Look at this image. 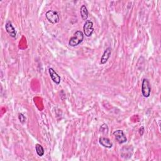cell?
I'll use <instances>...</instances> for the list:
<instances>
[{"mask_svg": "<svg viewBox=\"0 0 161 161\" xmlns=\"http://www.w3.org/2000/svg\"><path fill=\"white\" fill-rule=\"evenodd\" d=\"M49 72L51 76V77L53 81L57 84L59 85L60 83V76L55 71V70L52 68H49Z\"/></svg>", "mask_w": 161, "mask_h": 161, "instance_id": "obj_7", "label": "cell"}, {"mask_svg": "<svg viewBox=\"0 0 161 161\" xmlns=\"http://www.w3.org/2000/svg\"><path fill=\"white\" fill-rule=\"evenodd\" d=\"M19 119H20V122L22 123H23L25 122V120H26L25 117L23 114H19Z\"/></svg>", "mask_w": 161, "mask_h": 161, "instance_id": "obj_13", "label": "cell"}, {"mask_svg": "<svg viewBox=\"0 0 161 161\" xmlns=\"http://www.w3.org/2000/svg\"><path fill=\"white\" fill-rule=\"evenodd\" d=\"M151 93V86L147 79H143L142 83V93L145 98H149Z\"/></svg>", "mask_w": 161, "mask_h": 161, "instance_id": "obj_2", "label": "cell"}, {"mask_svg": "<svg viewBox=\"0 0 161 161\" xmlns=\"http://www.w3.org/2000/svg\"><path fill=\"white\" fill-rule=\"evenodd\" d=\"M45 17L48 21L53 24L58 23L60 20L59 15L58 13L56 11H53V10L48 11L46 13Z\"/></svg>", "mask_w": 161, "mask_h": 161, "instance_id": "obj_3", "label": "cell"}, {"mask_svg": "<svg viewBox=\"0 0 161 161\" xmlns=\"http://www.w3.org/2000/svg\"><path fill=\"white\" fill-rule=\"evenodd\" d=\"M114 135L115 136V138L116 140L120 144L124 143L126 142L127 139L126 137L124 134V132L122 130H117L114 132Z\"/></svg>", "mask_w": 161, "mask_h": 161, "instance_id": "obj_5", "label": "cell"}, {"mask_svg": "<svg viewBox=\"0 0 161 161\" xmlns=\"http://www.w3.org/2000/svg\"><path fill=\"white\" fill-rule=\"evenodd\" d=\"M83 31L85 35L89 37H91L94 31V28H93V23L91 20H86L84 27H83Z\"/></svg>", "mask_w": 161, "mask_h": 161, "instance_id": "obj_4", "label": "cell"}, {"mask_svg": "<svg viewBox=\"0 0 161 161\" xmlns=\"http://www.w3.org/2000/svg\"><path fill=\"white\" fill-rule=\"evenodd\" d=\"M84 40V34L83 31L77 30L74 34V36L72 37L69 42V45L71 47H76L79 45Z\"/></svg>", "mask_w": 161, "mask_h": 161, "instance_id": "obj_1", "label": "cell"}, {"mask_svg": "<svg viewBox=\"0 0 161 161\" xmlns=\"http://www.w3.org/2000/svg\"><path fill=\"white\" fill-rule=\"evenodd\" d=\"M111 54V49L110 47H108L107 49L105 51L101 58V64H105L106 63L109 58L110 57Z\"/></svg>", "mask_w": 161, "mask_h": 161, "instance_id": "obj_9", "label": "cell"}, {"mask_svg": "<svg viewBox=\"0 0 161 161\" xmlns=\"http://www.w3.org/2000/svg\"><path fill=\"white\" fill-rule=\"evenodd\" d=\"M35 150L39 156L42 157L44 155V149L43 147L40 144H37L35 146Z\"/></svg>", "mask_w": 161, "mask_h": 161, "instance_id": "obj_11", "label": "cell"}, {"mask_svg": "<svg viewBox=\"0 0 161 161\" xmlns=\"http://www.w3.org/2000/svg\"><path fill=\"white\" fill-rule=\"evenodd\" d=\"M99 142L101 145V146L110 149L113 147V143L111 142V140L105 137H101L99 139Z\"/></svg>", "mask_w": 161, "mask_h": 161, "instance_id": "obj_8", "label": "cell"}, {"mask_svg": "<svg viewBox=\"0 0 161 161\" xmlns=\"http://www.w3.org/2000/svg\"><path fill=\"white\" fill-rule=\"evenodd\" d=\"M5 29L10 37L12 38H16V37H17V31H16L15 28L13 27L12 23L10 22H8L6 23Z\"/></svg>", "mask_w": 161, "mask_h": 161, "instance_id": "obj_6", "label": "cell"}, {"mask_svg": "<svg viewBox=\"0 0 161 161\" xmlns=\"http://www.w3.org/2000/svg\"><path fill=\"white\" fill-rule=\"evenodd\" d=\"M80 16H81L82 19L83 20L86 21L88 18V10L85 5H83L81 7H80Z\"/></svg>", "mask_w": 161, "mask_h": 161, "instance_id": "obj_10", "label": "cell"}, {"mask_svg": "<svg viewBox=\"0 0 161 161\" xmlns=\"http://www.w3.org/2000/svg\"><path fill=\"white\" fill-rule=\"evenodd\" d=\"M108 131V128L107 125L106 124H103L101 128H100V132H103V133H107Z\"/></svg>", "mask_w": 161, "mask_h": 161, "instance_id": "obj_12", "label": "cell"}]
</instances>
